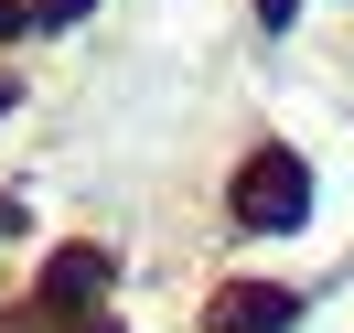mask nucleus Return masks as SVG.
I'll return each mask as SVG.
<instances>
[{"instance_id": "nucleus-1", "label": "nucleus", "mask_w": 354, "mask_h": 333, "mask_svg": "<svg viewBox=\"0 0 354 333\" xmlns=\"http://www.w3.org/2000/svg\"><path fill=\"white\" fill-rule=\"evenodd\" d=\"M236 215L247 226H268V237H290V226L311 215V172H301V151H247V172H236Z\"/></svg>"}, {"instance_id": "nucleus-2", "label": "nucleus", "mask_w": 354, "mask_h": 333, "mask_svg": "<svg viewBox=\"0 0 354 333\" xmlns=\"http://www.w3.org/2000/svg\"><path fill=\"white\" fill-rule=\"evenodd\" d=\"M97 290H108V258H97V247H54L44 301H54V312H97Z\"/></svg>"}, {"instance_id": "nucleus-3", "label": "nucleus", "mask_w": 354, "mask_h": 333, "mask_svg": "<svg viewBox=\"0 0 354 333\" xmlns=\"http://www.w3.org/2000/svg\"><path fill=\"white\" fill-rule=\"evenodd\" d=\"M290 290H215V333H279Z\"/></svg>"}, {"instance_id": "nucleus-4", "label": "nucleus", "mask_w": 354, "mask_h": 333, "mask_svg": "<svg viewBox=\"0 0 354 333\" xmlns=\"http://www.w3.org/2000/svg\"><path fill=\"white\" fill-rule=\"evenodd\" d=\"M86 11H97V0H32V22H44V33H65V22H86Z\"/></svg>"}, {"instance_id": "nucleus-5", "label": "nucleus", "mask_w": 354, "mask_h": 333, "mask_svg": "<svg viewBox=\"0 0 354 333\" xmlns=\"http://www.w3.org/2000/svg\"><path fill=\"white\" fill-rule=\"evenodd\" d=\"M290 11H301V0H258V22H268V33H279V22H290Z\"/></svg>"}, {"instance_id": "nucleus-6", "label": "nucleus", "mask_w": 354, "mask_h": 333, "mask_svg": "<svg viewBox=\"0 0 354 333\" xmlns=\"http://www.w3.org/2000/svg\"><path fill=\"white\" fill-rule=\"evenodd\" d=\"M0 108H11V75H0Z\"/></svg>"}, {"instance_id": "nucleus-7", "label": "nucleus", "mask_w": 354, "mask_h": 333, "mask_svg": "<svg viewBox=\"0 0 354 333\" xmlns=\"http://www.w3.org/2000/svg\"><path fill=\"white\" fill-rule=\"evenodd\" d=\"M86 333H118V323H86Z\"/></svg>"}]
</instances>
